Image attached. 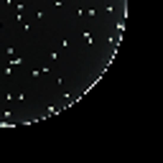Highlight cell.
Wrapping results in <instances>:
<instances>
[{
    "mask_svg": "<svg viewBox=\"0 0 163 163\" xmlns=\"http://www.w3.org/2000/svg\"><path fill=\"white\" fill-rule=\"evenodd\" d=\"M8 64H10L13 69H18V66H23V64H25V59H23V56H13L10 61H8Z\"/></svg>",
    "mask_w": 163,
    "mask_h": 163,
    "instance_id": "cell-1",
    "label": "cell"
},
{
    "mask_svg": "<svg viewBox=\"0 0 163 163\" xmlns=\"http://www.w3.org/2000/svg\"><path fill=\"white\" fill-rule=\"evenodd\" d=\"M23 31H25V33L33 31V23H31V20H25V18H23Z\"/></svg>",
    "mask_w": 163,
    "mask_h": 163,
    "instance_id": "cell-2",
    "label": "cell"
},
{
    "mask_svg": "<svg viewBox=\"0 0 163 163\" xmlns=\"http://www.w3.org/2000/svg\"><path fill=\"white\" fill-rule=\"evenodd\" d=\"M122 28H125V23H122V20H117V23H115V33H122Z\"/></svg>",
    "mask_w": 163,
    "mask_h": 163,
    "instance_id": "cell-3",
    "label": "cell"
},
{
    "mask_svg": "<svg viewBox=\"0 0 163 163\" xmlns=\"http://www.w3.org/2000/svg\"><path fill=\"white\" fill-rule=\"evenodd\" d=\"M84 44H89V46L94 44V38H92V33H84Z\"/></svg>",
    "mask_w": 163,
    "mask_h": 163,
    "instance_id": "cell-4",
    "label": "cell"
},
{
    "mask_svg": "<svg viewBox=\"0 0 163 163\" xmlns=\"http://www.w3.org/2000/svg\"><path fill=\"white\" fill-rule=\"evenodd\" d=\"M5 54L13 59V56H15V46H8V49H5Z\"/></svg>",
    "mask_w": 163,
    "mask_h": 163,
    "instance_id": "cell-5",
    "label": "cell"
},
{
    "mask_svg": "<svg viewBox=\"0 0 163 163\" xmlns=\"http://www.w3.org/2000/svg\"><path fill=\"white\" fill-rule=\"evenodd\" d=\"M3 74H5V76L13 74V66H10V64H8V66H3Z\"/></svg>",
    "mask_w": 163,
    "mask_h": 163,
    "instance_id": "cell-6",
    "label": "cell"
}]
</instances>
